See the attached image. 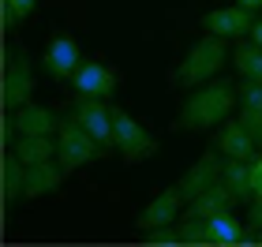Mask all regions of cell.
I'll use <instances>...</instances> for the list:
<instances>
[{
	"label": "cell",
	"mask_w": 262,
	"mask_h": 247,
	"mask_svg": "<svg viewBox=\"0 0 262 247\" xmlns=\"http://www.w3.org/2000/svg\"><path fill=\"white\" fill-rule=\"evenodd\" d=\"M240 105V86L236 82H202L195 86V94L184 101L176 124L184 131H206V127H217L232 116V109Z\"/></svg>",
	"instance_id": "1"
},
{
	"label": "cell",
	"mask_w": 262,
	"mask_h": 247,
	"mask_svg": "<svg viewBox=\"0 0 262 247\" xmlns=\"http://www.w3.org/2000/svg\"><path fill=\"white\" fill-rule=\"evenodd\" d=\"M225 60H229L225 38H217V34H206V38L195 41L191 49H187V56H184V60L169 72V82H172L176 90L202 86V82H210V79L225 68Z\"/></svg>",
	"instance_id": "2"
},
{
	"label": "cell",
	"mask_w": 262,
	"mask_h": 247,
	"mask_svg": "<svg viewBox=\"0 0 262 247\" xmlns=\"http://www.w3.org/2000/svg\"><path fill=\"white\" fill-rule=\"evenodd\" d=\"M94 158H101V146L94 143V135L75 116H60V127H56V161H60V169L75 172L82 165H90Z\"/></svg>",
	"instance_id": "3"
},
{
	"label": "cell",
	"mask_w": 262,
	"mask_h": 247,
	"mask_svg": "<svg viewBox=\"0 0 262 247\" xmlns=\"http://www.w3.org/2000/svg\"><path fill=\"white\" fill-rule=\"evenodd\" d=\"M34 94V68H30V56L23 49H11L4 53V82H0V101H4V113H15L30 101Z\"/></svg>",
	"instance_id": "4"
},
{
	"label": "cell",
	"mask_w": 262,
	"mask_h": 247,
	"mask_svg": "<svg viewBox=\"0 0 262 247\" xmlns=\"http://www.w3.org/2000/svg\"><path fill=\"white\" fill-rule=\"evenodd\" d=\"M113 135H116V154L127 165H139L158 154V139L124 109H113Z\"/></svg>",
	"instance_id": "5"
},
{
	"label": "cell",
	"mask_w": 262,
	"mask_h": 247,
	"mask_svg": "<svg viewBox=\"0 0 262 247\" xmlns=\"http://www.w3.org/2000/svg\"><path fill=\"white\" fill-rule=\"evenodd\" d=\"M71 116H75V120L94 135V143L101 146V154H113V150H116L113 109L105 105V98H82V94H79V101H75V109H71Z\"/></svg>",
	"instance_id": "6"
},
{
	"label": "cell",
	"mask_w": 262,
	"mask_h": 247,
	"mask_svg": "<svg viewBox=\"0 0 262 247\" xmlns=\"http://www.w3.org/2000/svg\"><path fill=\"white\" fill-rule=\"evenodd\" d=\"M221 172H225V154L213 146V150H206V154H202L191 169L180 176V184H176V187H180V195L191 203V198H199L206 187H213V184L221 180Z\"/></svg>",
	"instance_id": "7"
},
{
	"label": "cell",
	"mask_w": 262,
	"mask_h": 247,
	"mask_svg": "<svg viewBox=\"0 0 262 247\" xmlns=\"http://www.w3.org/2000/svg\"><path fill=\"white\" fill-rule=\"evenodd\" d=\"M82 68V49L71 34H56L45 45V72L53 79H75V72Z\"/></svg>",
	"instance_id": "8"
},
{
	"label": "cell",
	"mask_w": 262,
	"mask_h": 247,
	"mask_svg": "<svg viewBox=\"0 0 262 247\" xmlns=\"http://www.w3.org/2000/svg\"><path fill=\"white\" fill-rule=\"evenodd\" d=\"M202 27H206V34H217V38H240V34H251L255 11L244 8V4L213 8V11H206V15H202Z\"/></svg>",
	"instance_id": "9"
},
{
	"label": "cell",
	"mask_w": 262,
	"mask_h": 247,
	"mask_svg": "<svg viewBox=\"0 0 262 247\" xmlns=\"http://www.w3.org/2000/svg\"><path fill=\"white\" fill-rule=\"evenodd\" d=\"M180 210H187V198L180 195V187H165V191L135 217V229L150 232V229H161V225H176V214H180Z\"/></svg>",
	"instance_id": "10"
},
{
	"label": "cell",
	"mask_w": 262,
	"mask_h": 247,
	"mask_svg": "<svg viewBox=\"0 0 262 247\" xmlns=\"http://www.w3.org/2000/svg\"><path fill=\"white\" fill-rule=\"evenodd\" d=\"M116 72L109 64H98V60H86L75 72V79H71V86H75L82 98H113L116 94Z\"/></svg>",
	"instance_id": "11"
},
{
	"label": "cell",
	"mask_w": 262,
	"mask_h": 247,
	"mask_svg": "<svg viewBox=\"0 0 262 247\" xmlns=\"http://www.w3.org/2000/svg\"><path fill=\"white\" fill-rule=\"evenodd\" d=\"M64 169H60V161H38V165H27V184H23V198L27 203H34V198H45V195H53V191H60V184H64Z\"/></svg>",
	"instance_id": "12"
},
{
	"label": "cell",
	"mask_w": 262,
	"mask_h": 247,
	"mask_svg": "<svg viewBox=\"0 0 262 247\" xmlns=\"http://www.w3.org/2000/svg\"><path fill=\"white\" fill-rule=\"evenodd\" d=\"M213 146H217L225 158H240V161H251L258 150H262L255 139H251V131H247L240 120H225V124H221V131H217V143H213Z\"/></svg>",
	"instance_id": "13"
},
{
	"label": "cell",
	"mask_w": 262,
	"mask_h": 247,
	"mask_svg": "<svg viewBox=\"0 0 262 247\" xmlns=\"http://www.w3.org/2000/svg\"><path fill=\"white\" fill-rule=\"evenodd\" d=\"M11 120H15V131L19 135H53L56 127H60V116H53V109H45V105H23V109L11 113Z\"/></svg>",
	"instance_id": "14"
},
{
	"label": "cell",
	"mask_w": 262,
	"mask_h": 247,
	"mask_svg": "<svg viewBox=\"0 0 262 247\" xmlns=\"http://www.w3.org/2000/svg\"><path fill=\"white\" fill-rule=\"evenodd\" d=\"M221 184L236 195L240 206H251L255 203V184H251V161H240V158H225V172H221Z\"/></svg>",
	"instance_id": "15"
},
{
	"label": "cell",
	"mask_w": 262,
	"mask_h": 247,
	"mask_svg": "<svg viewBox=\"0 0 262 247\" xmlns=\"http://www.w3.org/2000/svg\"><path fill=\"white\" fill-rule=\"evenodd\" d=\"M232 206H236V195L217 180L213 187H206V191H202L199 198H191V203H187V214H191V217H206V221H210V217H217V214H225V210H232Z\"/></svg>",
	"instance_id": "16"
},
{
	"label": "cell",
	"mask_w": 262,
	"mask_h": 247,
	"mask_svg": "<svg viewBox=\"0 0 262 247\" xmlns=\"http://www.w3.org/2000/svg\"><path fill=\"white\" fill-rule=\"evenodd\" d=\"M23 184H27V165H23L19 154L8 146L4 150V165H0V195H4V206L23 198Z\"/></svg>",
	"instance_id": "17"
},
{
	"label": "cell",
	"mask_w": 262,
	"mask_h": 247,
	"mask_svg": "<svg viewBox=\"0 0 262 247\" xmlns=\"http://www.w3.org/2000/svg\"><path fill=\"white\" fill-rule=\"evenodd\" d=\"M11 150L19 154L23 165H38V161L56 158V139L53 135H19L15 143H11Z\"/></svg>",
	"instance_id": "18"
},
{
	"label": "cell",
	"mask_w": 262,
	"mask_h": 247,
	"mask_svg": "<svg viewBox=\"0 0 262 247\" xmlns=\"http://www.w3.org/2000/svg\"><path fill=\"white\" fill-rule=\"evenodd\" d=\"M210 232H213V243H221V247H236V243H244L247 225H240V221L232 217V210H225V214L210 217Z\"/></svg>",
	"instance_id": "19"
},
{
	"label": "cell",
	"mask_w": 262,
	"mask_h": 247,
	"mask_svg": "<svg viewBox=\"0 0 262 247\" xmlns=\"http://www.w3.org/2000/svg\"><path fill=\"white\" fill-rule=\"evenodd\" d=\"M232 64H236V72H240L244 79H258L262 82V45H255V41L236 45Z\"/></svg>",
	"instance_id": "20"
},
{
	"label": "cell",
	"mask_w": 262,
	"mask_h": 247,
	"mask_svg": "<svg viewBox=\"0 0 262 247\" xmlns=\"http://www.w3.org/2000/svg\"><path fill=\"white\" fill-rule=\"evenodd\" d=\"M176 229H180V243H195V247L213 243V232H210L206 217H191V214H187L184 221H176Z\"/></svg>",
	"instance_id": "21"
},
{
	"label": "cell",
	"mask_w": 262,
	"mask_h": 247,
	"mask_svg": "<svg viewBox=\"0 0 262 247\" xmlns=\"http://www.w3.org/2000/svg\"><path fill=\"white\" fill-rule=\"evenodd\" d=\"M142 240H146L150 247H176L180 243V229L176 225H161V229H150Z\"/></svg>",
	"instance_id": "22"
},
{
	"label": "cell",
	"mask_w": 262,
	"mask_h": 247,
	"mask_svg": "<svg viewBox=\"0 0 262 247\" xmlns=\"http://www.w3.org/2000/svg\"><path fill=\"white\" fill-rule=\"evenodd\" d=\"M240 105H244V109H262V82H258V79H244V86H240Z\"/></svg>",
	"instance_id": "23"
},
{
	"label": "cell",
	"mask_w": 262,
	"mask_h": 247,
	"mask_svg": "<svg viewBox=\"0 0 262 247\" xmlns=\"http://www.w3.org/2000/svg\"><path fill=\"white\" fill-rule=\"evenodd\" d=\"M236 120H240L247 131H251V139L262 146V109H244L240 105V116H236Z\"/></svg>",
	"instance_id": "24"
},
{
	"label": "cell",
	"mask_w": 262,
	"mask_h": 247,
	"mask_svg": "<svg viewBox=\"0 0 262 247\" xmlns=\"http://www.w3.org/2000/svg\"><path fill=\"white\" fill-rule=\"evenodd\" d=\"M0 23H4V34H11V30H15L19 23H23V15L8 4V0H0Z\"/></svg>",
	"instance_id": "25"
},
{
	"label": "cell",
	"mask_w": 262,
	"mask_h": 247,
	"mask_svg": "<svg viewBox=\"0 0 262 247\" xmlns=\"http://www.w3.org/2000/svg\"><path fill=\"white\" fill-rule=\"evenodd\" d=\"M247 229L262 232V198H255V203H251V210H247Z\"/></svg>",
	"instance_id": "26"
},
{
	"label": "cell",
	"mask_w": 262,
	"mask_h": 247,
	"mask_svg": "<svg viewBox=\"0 0 262 247\" xmlns=\"http://www.w3.org/2000/svg\"><path fill=\"white\" fill-rule=\"evenodd\" d=\"M251 184H255V198H262V154L251 158Z\"/></svg>",
	"instance_id": "27"
},
{
	"label": "cell",
	"mask_w": 262,
	"mask_h": 247,
	"mask_svg": "<svg viewBox=\"0 0 262 247\" xmlns=\"http://www.w3.org/2000/svg\"><path fill=\"white\" fill-rule=\"evenodd\" d=\"M8 4L15 8V11H19L23 19H27V15H34V8H38V0H8Z\"/></svg>",
	"instance_id": "28"
},
{
	"label": "cell",
	"mask_w": 262,
	"mask_h": 247,
	"mask_svg": "<svg viewBox=\"0 0 262 247\" xmlns=\"http://www.w3.org/2000/svg\"><path fill=\"white\" fill-rule=\"evenodd\" d=\"M251 41L262 45V19H255V27H251Z\"/></svg>",
	"instance_id": "29"
},
{
	"label": "cell",
	"mask_w": 262,
	"mask_h": 247,
	"mask_svg": "<svg viewBox=\"0 0 262 247\" xmlns=\"http://www.w3.org/2000/svg\"><path fill=\"white\" fill-rule=\"evenodd\" d=\"M236 4H244V8H251V11H255V8H262V0H236Z\"/></svg>",
	"instance_id": "30"
},
{
	"label": "cell",
	"mask_w": 262,
	"mask_h": 247,
	"mask_svg": "<svg viewBox=\"0 0 262 247\" xmlns=\"http://www.w3.org/2000/svg\"><path fill=\"white\" fill-rule=\"evenodd\" d=\"M258 243H262V232H258Z\"/></svg>",
	"instance_id": "31"
}]
</instances>
